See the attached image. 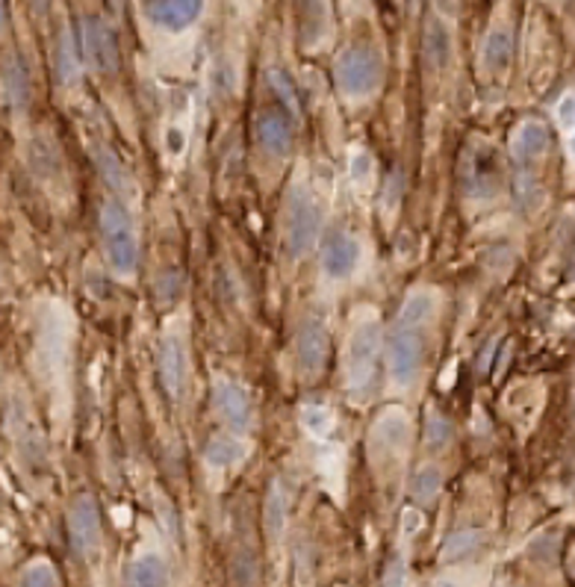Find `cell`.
Wrapping results in <instances>:
<instances>
[{"label": "cell", "mask_w": 575, "mask_h": 587, "mask_svg": "<svg viewBox=\"0 0 575 587\" xmlns=\"http://www.w3.org/2000/svg\"><path fill=\"white\" fill-rule=\"evenodd\" d=\"M378 351H381V322L375 313H366V316L355 322L346 342V367H342V376H346L348 396L363 399L372 390L378 369Z\"/></svg>", "instance_id": "obj_1"}, {"label": "cell", "mask_w": 575, "mask_h": 587, "mask_svg": "<svg viewBox=\"0 0 575 587\" xmlns=\"http://www.w3.org/2000/svg\"><path fill=\"white\" fill-rule=\"evenodd\" d=\"M100 237H104V251L109 269L121 278H130L139 266V237L133 219L124 204L107 201L100 207Z\"/></svg>", "instance_id": "obj_2"}, {"label": "cell", "mask_w": 575, "mask_h": 587, "mask_svg": "<svg viewBox=\"0 0 575 587\" xmlns=\"http://www.w3.org/2000/svg\"><path fill=\"white\" fill-rule=\"evenodd\" d=\"M322 234V204L313 195V189L296 184L289 189L287 201V248L292 257H305L316 246Z\"/></svg>", "instance_id": "obj_3"}, {"label": "cell", "mask_w": 575, "mask_h": 587, "mask_svg": "<svg viewBox=\"0 0 575 587\" xmlns=\"http://www.w3.org/2000/svg\"><path fill=\"white\" fill-rule=\"evenodd\" d=\"M334 74L339 92L346 98H369L381 86V59L369 47H348L337 56Z\"/></svg>", "instance_id": "obj_4"}, {"label": "cell", "mask_w": 575, "mask_h": 587, "mask_svg": "<svg viewBox=\"0 0 575 587\" xmlns=\"http://www.w3.org/2000/svg\"><path fill=\"white\" fill-rule=\"evenodd\" d=\"M422 367V328L396 322V328L387 337V369L392 384L410 387Z\"/></svg>", "instance_id": "obj_5"}, {"label": "cell", "mask_w": 575, "mask_h": 587, "mask_svg": "<svg viewBox=\"0 0 575 587\" xmlns=\"http://www.w3.org/2000/svg\"><path fill=\"white\" fill-rule=\"evenodd\" d=\"M80 54H83L86 65H92L98 74H113L118 71V42L109 30L107 22H100L98 15H83L80 18Z\"/></svg>", "instance_id": "obj_6"}, {"label": "cell", "mask_w": 575, "mask_h": 587, "mask_svg": "<svg viewBox=\"0 0 575 587\" xmlns=\"http://www.w3.org/2000/svg\"><path fill=\"white\" fill-rule=\"evenodd\" d=\"M328 346H330V333L322 316H307L298 328V346H296V358H298V372L301 378H319L322 369H325L328 360Z\"/></svg>", "instance_id": "obj_7"}, {"label": "cell", "mask_w": 575, "mask_h": 587, "mask_svg": "<svg viewBox=\"0 0 575 587\" xmlns=\"http://www.w3.org/2000/svg\"><path fill=\"white\" fill-rule=\"evenodd\" d=\"M68 538L77 555H95L100 549V511L95 496H77L68 508Z\"/></svg>", "instance_id": "obj_8"}, {"label": "cell", "mask_w": 575, "mask_h": 587, "mask_svg": "<svg viewBox=\"0 0 575 587\" xmlns=\"http://www.w3.org/2000/svg\"><path fill=\"white\" fill-rule=\"evenodd\" d=\"M42 367L50 381H56L65 372L68 360V328H65V313L59 307H47L42 319Z\"/></svg>", "instance_id": "obj_9"}, {"label": "cell", "mask_w": 575, "mask_h": 587, "mask_svg": "<svg viewBox=\"0 0 575 587\" xmlns=\"http://www.w3.org/2000/svg\"><path fill=\"white\" fill-rule=\"evenodd\" d=\"M499 177H502V168H499L496 151L472 148L467 160H463V189H467V195L472 198L496 195Z\"/></svg>", "instance_id": "obj_10"}, {"label": "cell", "mask_w": 575, "mask_h": 587, "mask_svg": "<svg viewBox=\"0 0 575 587\" xmlns=\"http://www.w3.org/2000/svg\"><path fill=\"white\" fill-rule=\"evenodd\" d=\"M204 13V0H150L148 4V18L150 24L168 33H180L189 30Z\"/></svg>", "instance_id": "obj_11"}, {"label": "cell", "mask_w": 575, "mask_h": 587, "mask_svg": "<svg viewBox=\"0 0 575 587\" xmlns=\"http://www.w3.org/2000/svg\"><path fill=\"white\" fill-rule=\"evenodd\" d=\"M360 257H363V248L355 237L334 234L325 242V251H322V269H325V275L334 281L351 278L360 266Z\"/></svg>", "instance_id": "obj_12"}, {"label": "cell", "mask_w": 575, "mask_h": 587, "mask_svg": "<svg viewBox=\"0 0 575 587\" xmlns=\"http://www.w3.org/2000/svg\"><path fill=\"white\" fill-rule=\"evenodd\" d=\"M213 404H216V413L227 428L245 431L251 425V401H248L245 393H242L239 384L219 378L216 387H213Z\"/></svg>", "instance_id": "obj_13"}, {"label": "cell", "mask_w": 575, "mask_h": 587, "mask_svg": "<svg viewBox=\"0 0 575 587\" xmlns=\"http://www.w3.org/2000/svg\"><path fill=\"white\" fill-rule=\"evenodd\" d=\"M410 434H413V425L405 408H387L381 410V417L372 425V440H375L378 449H387V452H399V449H408L410 443Z\"/></svg>", "instance_id": "obj_14"}, {"label": "cell", "mask_w": 575, "mask_h": 587, "mask_svg": "<svg viewBox=\"0 0 575 587\" xmlns=\"http://www.w3.org/2000/svg\"><path fill=\"white\" fill-rule=\"evenodd\" d=\"M257 142L263 145V151L275 157H284L289 154L292 148V121L289 116L278 113V109H266V113L257 116Z\"/></svg>", "instance_id": "obj_15"}, {"label": "cell", "mask_w": 575, "mask_h": 587, "mask_svg": "<svg viewBox=\"0 0 575 587\" xmlns=\"http://www.w3.org/2000/svg\"><path fill=\"white\" fill-rule=\"evenodd\" d=\"M184 346H180L177 337H163L159 342V381H163V390L168 393V399H177L180 390H184Z\"/></svg>", "instance_id": "obj_16"}, {"label": "cell", "mask_w": 575, "mask_h": 587, "mask_svg": "<svg viewBox=\"0 0 575 587\" xmlns=\"http://www.w3.org/2000/svg\"><path fill=\"white\" fill-rule=\"evenodd\" d=\"M549 145V130L543 121H522V125L513 130L511 139V154L517 160V166H528L531 160H537Z\"/></svg>", "instance_id": "obj_17"}, {"label": "cell", "mask_w": 575, "mask_h": 587, "mask_svg": "<svg viewBox=\"0 0 575 587\" xmlns=\"http://www.w3.org/2000/svg\"><path fill=\"white\" fill-rule=\"evenodd\" d=\"M9 422H13V431H15V443L18 449H21L27 458H42L45 452V440H42V431H39V425L30 417V410L24 408V401H13V408H9Z\"/></svg>", "instance_id": "obj_18"}, {"label": "cell", "mask_w": 575, "mask_h": 587, "mask_svg": "<svg viewBox=\"0 0 575 587\" xmlns=\"http://www.w3.org/2000/svg\"><path fill=\"white\" fill-rule=\"evenodd\" d=\"M513 56V36L508 27H493L481 45V68L487 74H502L511 65Z\"/></svg>", "instance_id": "obj_19"}, {"label": "cell", "mask_w": 575, "mask_h": 587, "mask_svg": "<svg viewBox=\"0 0 575 587\" xmlns=\"http://www.w3.org/2000/svg\"><path fill=\"white\" fill-rule=\"evenodd\" d=\"M298 33L305 47H316L325 39L328 33L325 0H298Z\"/></svg>", "instance_id": "obj_20"}, {"label": "cell", "mask_w": 575, "mask_h": 587, "mask_svg": "<svg viewBox=\"0 0 575 587\" xmlns=\"http://www.w3.org/2000/svg\"><path fill=\"white\" fill-rule=\"evenodd\" d=\"M127 587H171L168 564L157 552H145L130 564Z\"/></svg>", "instance_id": "obj_21"}, {"label": "cell", "mask_w": 575, "mask_h": 587, "mask_svg": "<svg viewBox=\"0 0 575 587\" xmlns=\"http://www.w3.org/2000/svg\"><path fill=\"white\" fill-rule=\"evenodd\" d=\"M0 77H4V92L9 98V104L15 107V113H24L30 104V74H27L24 59L6 56Z\"/></svg>", "instance_id": "obj_22"}, {"label": "cell", "mask_w": 575, "mask_h": 587, "mask_svg": "<svg viewBox=\"0 0 575 587\" xmlns=\"http://www.w3.org/2000/svg\"><path fill=\"white\" fill-rule=\"evenodd\" d=\"M245 458H248V446L239 437H216V440H210V446L204 449V461L213 470L236 467V463H242Z\"/></svg>", "instance_id": "obj_23"}, {"label": "cell", "mask_w": 575, "mask_h": 587, "mask_svg": "<svg viewBox=\"0 0 575 587\" xmlns=\"http://www.w3.org/2000/svg\"><path fill=\"white\" fill-rule=\"evenodd\" d=\"M422 50H425V59L433 68H446L449 65V56H451V36H449V27L431 18L428 27H425V39H422Z\"/></svg>", "instance_id": "obj_24"}, {"label": "cell", "mask_w": 575, "mask_h": 587, "mask_svg": "<svg viewBox=\"0 0 575 587\" xmlns=\"http://www.w3.org/2000/svg\"><path fill=\"white\" fill-rule=\"evenodd\" d=\"M83 54H80V45L77 39L68 33H63L59 39V47H56V71H59V80H63V86H77L80 74H83Z\"/></svg>", "instance_id": "obj_25"}, {"label": "cell", "mask_w": 575, "mask_h": 587, "mask_svg": "<svg viewBox=\"0 0 575 587\" xmlns=\"http://www.w3.org/2000/svg\"><path fill=\"white\" fill-rule=\"evenodd\" d=\"M287 511H289V499L284 484H271V490L266 496V511H263V522H266V534L269 540H278L287 529Z\"/></svg>", "instance_id": "obj_26"}, {"label": "cell", "mask_w": 575, "mask_h": 587, "mask_svg": "<svg viewBox=\"0 0 575 587\" xmlns=\"http://www.w3.org/2000/svg\"><path fill=\"white\" fill-rule=\"evenodd\" d=\"M433 310H437V298H433V292L431 289H413L410 296L405 298V305H401V313H399L396 322L422 328L433 316Z\"/></svg>", "instance_id": "obj_27"}, {"label": "cell", "mask_w": 575, "mask_h": 587, "mask_svg": "<svg viewBox=\"0 0 575 587\" xmlns=\"http://www.w3.org/2000/svg\"><path fill=\"white\" fill-rule=\"evenodd\" d=\"M484 540V534L478 529H460L455 534H449L446 543H442V552H440V558L442 561H460V558H467V555H472L481 546Z\"/></svg>", "instance_id": "obj_28"}, {"label": "cell", "mask_w": 575, "mask_h": 587, "mask_svg": "<svg viewBox=\"0 0 575 587\" xmlns=\"http://www.w3.org/2000/svg\"><path fill=\"white\" fill-rule=\"evenodd\" d=\"M301 425L310 437L316 440H325L330 431H334V413H330L328 404H319V401H310L301 408Z\"/></svg>", "instance_id": "obj_29"}, {"label": "cell", "mask_w": 575, "mask_h": 587, "mask_svg": "<svg viewBox=\"0 0 575 587\" xmlns=\"http://www.w3.org/2000/svg\"><path fill=\"white\" fill-rule=\"evenodd\" d=\"M440 488H442V472L440 467H431V463L416 470V475H413V481H410V493L419 505H431L437 499Z\"/></svg>", "instance_id": "obj_30"}, {"label": "cell", "mask_w": 575, "mask_h": 587, "mask_svg": "<svg viewBox=\"0 0 575 587\" xmlns=\"http://www.w3.org/2000/svg\"><path fill=\"white\" fill-rule=\"evenodd\" d=\"M269 86H271V92H275L278 98H280V104H284L292 116H298V109H301V104H298V89H296V83H292V77L287 74L284 68H269Z\"/></svg>", "instance_id": "obj_31"}, {"label": "cell", "mask_w": 575, "mask_h": 587, "mask_svg": "<svg viewBox=\"0 0 575 587\" xmlns=\"http://www.w3.org/2000/svg\"><path fill=\"white\" fill-rule=\"evenodd\" d=\"M30 163H33V168L39 171L42 177H50V163L59 166V157H56V151H54V142L45 139V136H39L33 139V145H30Z\"/></svg>", "instance_id": "obj_32"}, {"label": "cell", "mask_w": 575, "mask_h": 587, "mask_svg": "<svg viewBox=\"0 0 575 587\" xmlns=\"http://www.w3.org/2000/svg\"><path fill=\"white\" fill-rule=\"evenodd\" d=\"M451 437H455V428H451L449 419H442L440 413H431L428 425H425V443L428 449H446Z\"/></svg>", "instance_id": "obj_33"}, {"label": "cell", "mask_w": 575, "mask_h": 587, "mask_svg": "<svg viewBox=\"0 0 575 587\" xmlns=\"http://www.w3.org/2000/svg\"><path fill=\"white\" fill-rule=\"evenodd\" d=\"M21 587H59L54 566H50L47 561L30 564L27 570L21 573Z\"/></svg>", "instance_id": "obj_34"}, {"label": "cell", "mask_w": 575, "mask_h": 587, "mask_svg": "<svg viewBox=\"0 0 575 587\" xmlns=\"http://www.w3.org/2000/svg\"><path fill=\"white\" fill-rule=\"evenodd\" d=\"M372 157L366 154V151H351V157H348V177H351V184H357V186H366L369 180H372Z\"/></svg>", "instance_id": "obj_35"}, {"label": "cell", "mask_w": 575, "mask_h": 587, "mask_svg": "<svg viewBox=\"0 0 575 587\" xmlns=\"http://www.w3.org/2000/svg\"><path fill=\"white\" fill-rule=\"evenodd\" d=\"M98 163H100V168H104V175L109 177V184L118 186V189H127V177H124V171H121V166L116 163V157H113V154H107V151H100Z\"/></svg>", "instance_id": "obj_36"}, {"label": "cell", "mask_w": 575, "mask_h": 587, "mask_svg": "<svg viewBox=\"0 0 575 587\" xmlns=\"http://www.w3.org/2000/svg\"><path fill=\"white\" fill-rule=\"evenodd\" d=\"M554 116H558V125L563 130H575V92L563 95L554 107Z\"/></svg>", "instance_id": "obj_37"}, {"label": "cell", "mask_w": 575, "mask_h": 587, "mask_svg": "<svg viewBox=\"0 0 575 587\" xmlns=\"http://www.w3.org/2000/svg\"><path fill=\"white\" fill-rule=\"evenodd\" d=\"M408 584V570H405V561L401 558H392L387 564V573H383V587H405Z\"/></svg>", "instance_id": "obj_38"}, {"label": "cell", "mask_w": 575, "mask_h": 587, "mask_svg": "<svg viewBox=\"0 0 575 587\" xmlns=\"http://www.w3.org/2000/svg\"><path fill=\"white\" fill-rule=\"evenodd\" d=\"M422 529V514L419 511H405V534H416Z\"/></svg>", "instance_id": "obj_39"}, {"label": "cell", "mask_w": 575, "mask_h": 587, "mask_svg": "<svg viewBox=\"0 0 575 587\" xmlns=\"http://www.w3.org/2000/svg\"><path fill=\"white\" fill-rule=\"evenodd\" d=\"M4 27H6V4L0 0V33H4Z\"/></svg>", "instance_id": "obj_40"}, {"label": "cell", "mask_w": 575, "mask_h": 587, "mask_svg": "<svg viewBox=\"0 0 575 587\" xmlns=\"http://www.w3.org/2000/svg\"><path fill=\"white\" fill-rule=\"evenodd\" d=\"M433 587H458V584H451V582H440V584H433Z\"/></svg>", "instance_id": "obj_41"}]
</instances>
